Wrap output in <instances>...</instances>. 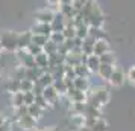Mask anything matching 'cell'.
<instances>
[{"mask_svg":"<svg viewBox=\"0 0 135 131\" xmlns=\"http://www.w3.org/2000/svg\"><path fill=\"white\" fill-rule=\"evenodd\" d=\"M90 37H93L96 41H100V40H106V34L103 28H90Z\"/></svg>","mask_w":135,"mask_h":131,"instance_id":"cell-18","label":"cell"},{"mask_svg":"<svg viewBox=\"0 0 135 131\" xmlns=\"http://www.w3.org/2000/svg\"><path fill=\"white\" fill-rule=\"evenodd\" d=\"M33 87H35V82L29 81V79H23L20 82V92L21 93H33Z\"/></svg>","mask_w":135,"mask_h":131,"instance_id":"cell-20","label":"cell"},{"mask_svg":"<svg viewBox=\"0 0 135 131\" xmlns=\"http://www.w3.org/2000/svg\"><path fill=\"white\" fill-rule=\"evenodd\" d=\"M27 52L31 53L32 56H37V55H40V53H43L44 50H43V47H40V46H37L35 43H31L29 46H27Z\"/></svg>","mask_w":135,"mask_h":131,"instance_id":"cell-31","label":"cell"},{"mask_svg":"<svg viewBox=\"0 0 135 131\" xmlns=\"http://www.w3.org/2000/svg\"><path fill=\"white\" fill-rule=\"evenodd\" d=\"M9 128H11V127H9V124H6V122H5V124L0 127V131H11Z\"/></svg>","mask_w":135,"mask_h":131,"instance_id":"cell-36","label":"cell"},{"mask_svg":"<svg viewBox=\"0 0 135 131\" xmlns=\"http://www.w3.org/2000/svg\"><path fill=\"white\" fill-rule=\"evenodd\" d=\"M67 98L71 101V102H86V99H88V93L73 88V90H68Z\"/></svg>","mask_w":135,"mask_h":131,"instance_id":"cell-8","label":"cell"},{"mask_svg":"<svg viewBox=\"0 0 135 131\" xmlns=\"http://www.w3.org/2000/svg\"><path fill=\"white\" fill-rule=\"evenodd\" d=\"M43 113H44V110L43 108H40L37 104H33V105L29 107V116H32L33 119H37V120L43 118Z\"/></svg>","mask_w":135,"mask_h":131,"instance_id":"cell-24","label":"cell"},{"mask_svg":"<svg viewBox=\"0 0 135 131\" xmlns=\"http://www.w3.org/2000/svg\"><path fill=\"white\" fill-rule=\"evenodd\" d=\"M124 72H123L122 69H117L114 70V73H112V76L109 78V84L111 85H114V87H120V85H123V82H124Z\"/></svg>","mask_w":135,"mask_h":131,"instance_id":"cell-9","label":"cell"},{"mask_svg":"<svg viewBox=\"0 0 135 131\" xmlns=\"http://www.w3.org/2000/svg\"><path fill=\"white\" fill-rule=\"evenodd\" d=\"M114 70H115V66H108V64H102L100 66V69H99V73L97 75L105 79V81H109V78L112 76L114 73Z\"/></svg>","mask_w":135,"mask_h":131,"instance_id":"cell-12","label":"cell"},{"mask_svg":"<svg viewBox=\"0 0 135 131\" xmlns=\"http://www.w3.org/2000/svg\"><path fill=\"white\" fill-rule=\"evenodd\" d=\"M85 108H86V102H71L70 111H71V114H80V116H84Z\"/></svg>","mask_w":135,"mask_h":131,"instance_id":"cell-17","label":"cell"},{"mask_svg":"<svg viewBox=\"0 0 135 131\" xmlns=\"http://www.w3.org/2000/svg\"><path fill=\"white\" fill-rule=\"evenodd\" d=\"M88 35H90V26H88V25H80V26L76 28V37H78V38L85 40Z\"/></svg>","mask_w":135,"mask_h":131,"instance_id":"cell-21","label":"cell"},{"mask_svg":"<svg viewBox=\"0 0 135 131\" xmlns=\"http://www.w3.org/2000/svg\"><path fill=\"white\" fill-rule=\"evenodd\" d=\"M20 82H21V81H18V79H14V78H12V79L6 84V90L11 94L18 93V92H20Z\"/></svg>","mask_w":135,"mask_h":131,"instance_id":"cell-22","label":"cell"},{"mask_svg":"<svg viewBox=\"0 0 135 131\" xmlns=\"http://www.w3.org/2000/svg\"><path fill=\"white\" fill-rule=\"evenodd\" d=\"M100 62L102 64H108V66H115V55L112 52H108V53L100 56Z\"/></svg>","mask_w":135,"mask_h":131,"instance_id":"cell-26","label":"cell"},{"mask_svg":"<svg viewBox=\"0 0 135 131\" xmlns=\"http://www.w3.org/2000/svg\"><path fill=\"white\" fill-rule=\"evenodd\" d=\"M91 131H108V124H106V120L100 118L97 120V124L91 128Z\"/></svg>","mask_w":135,"mask_h":131,"instance_id":"cell-32","label":"cell"},{"mask_svg":"<svg viewBox=\"0 0 135 131\" xmlns=\"http://www.w3.org/2000/svg\"><path fill=\"white\" fill-rule=\"evenodd\" d=\"M71 5H73L74 11L79 14V12H82V9H84V6H85V0H73Z\"/></svg>","mask_w":135,"mask_h":131,"instance_id":"cell-34","label":"cell"},{"mask_svg":"<svg viewBox=\"0 0 135 131\" xmlns=\"http://www.w3.org/2000/svg\"><path fill=\"white\" fill-rule=\"evenodd\" d=\"M35 67L47 70V67H49V55L43 52V53H40V55L35 56Z\"/></svg>","mask_w":135,"mask_h":131,"instance_id":"cell-13","label":"cell"},{"mask_svg":"<svg viewBox=\"0 0 135 131\" xmlns=\"http://www.w3.org/2000/svg\"><path fill=\"white\" fill-rule=\"evenodd\" d=\"M43 131H58V128H55V127H47V128L43 130Z\"/></svg>","mask_w":135,"mask_h":131,"instance_id":"cell-39","label":"cell"},{"mask_svg":"<svg viewBox=\"0 0 135 131\" xmlns=\"http://www.w3.org/2000/svg\"><path fill=\"white\" fill-rule=\"evenodd\" d=\"M50 40H52L53 43H56L58 46H61V44H64V41H65V37H64L62 32H53V34L50 35Z\"/></svg>","mask_w":135,"mask_h":131,"instance_id":"cell-30","label":"cell"},{"mask_svg":"<svg viewBox=\"0 0 135 131\" xmlns=\"http://www.w3.org/2000/svg\"><path fill=\"white\" fill-rule=\"evenodd\" d=\"M17 124L20 125V128L21 130H26V131H31V130H37V119H33L32 116H25V118H21L17 120Z\"/></svg>","mask_w":135,"mask_h":131,"instance_id":"cell-5","label":"cell"},{"mask_svg":"<svg viewBox=\"0 0 135 131\" xmlns=\"http://www.w3.org/2000/svg\"><path fill=\"white\" fill-rule=\"evenodd\" d=\"M5 122H6V120H5V116H3V114L0 113V127H2V125L5 124Z\"/></svg>","mask_w":135,"mask_h":131,"instance_id":"cell-38","label":"cell"},{"mask_svg":"<svg viewBox=\"0 0 135 131\" xmlns=\"http://www.w3.org/2000/svg\"><path fill=\"white\" fill-rule=\"evenodd\" d=\"M62 34H64L65 40H74L76 38V28L74 26H67V28H64Z\"/></svg>","mask_w":135,"mask_h":131,"instance_id":"cell-29","label":"cell"},{"mask_svg":"<svg viewBox=\"0 0 135 131\" xmlns=\"http://www.w3.org/2000/svg\"><path fill=\"white\" fill-rule=\"evenodd\" d=\"M0 73H2V66H0Z\"/></svg>","mask_w":135,"mask_h":131,"instance_id":"cell-40","label":"cell"},{"mask_svg":"<svg viewBox=\"0 0 135 131\" xmlns=\"http://www.w3.org/2000/svg\"><path fill=\"white\" fill-rule=\"evenodd\" d=\"M128 79H129V82H131V84H134V85H135V66H132V67L129 69Z\"/></svg>","mask_w":135,"mask_h":131,"instance_id":"cell-35","label":"cell"},{"mask_svg":"<svg viewBox=\"0 0 135 131\" xmlns=\"http://www.w3.org/2000/svg\"><path fill=\"white\" fill-rule=\"evenodd\" d=\"M32 34L33 35H44V37H49L53 34L52 31V26L50 25H46V23H37V25L32 28Z\"/></svg>","mask_w":135,"mask_h":131,"instance_id":"cell-6","label":"cell"},{"mask_svg":"<svg viewBox=\"0 0 135 131\" xmlns=\"http://www.w3.org/2000/svg\"><path fill=\"white\" fill-rule=\"evenodd\" d=\"M74 88L76 90H80V92H88L91 85H90V81H88V78H76L74 79Z\"/></svg>","mask_w":135,"mask_h":131,"instance_id":"cell-14","label":"cell"},{"mask_svg":"<svg viewBox=\"0 0 135 131\" xmlns=\"http://www.w3.org/2000/svg\"><path fill=\"white\" fill-rule=\"evenodd\" d=\"M35 104H37L40 108H43V110H46V108H49V102L46 101V98H44L43 94L41 96H37L35 98Z\"/></svg>","mask_w":135,"mask_h":131,"instance_id":"cell-33","label":"cell"},{"mask_svg":"<svg viewBox=\"0 0 135 131\" xmlns=\"http://www.w3.org/2000/svg\"><path fill=\"white\" fill-rule=\"evenodd\" d=\"M53 87H55V90H56V92H58L59 94H67V93H68V88H67V85H65V82H64V79L55 81V84H53Z\"/></svg>","mask_w":135,"mask_h":131,"instance_id":"cell-27","label":"cell"},{"mask_svg":"<svg viewBox=\"0 0 135 131\" xmlns=\"http://www.w3.org/2000/svg\"><path fill=\"white\" fill-rule=\"evenodd\" d=\"M74 72H76V76L78 78H88V73H91L85 64H78L74 67Z\"/></svg>","mask_w":135,"mask_h":131,"instance_id":"cell-25","label":"cell"},{"mask_svg":"<svg viewBox=\"0 0 135 131\" xmlns=\"http://www.w3.org/2000/svg\"><path fill=\"white\" fill-rule=\"evenodd\" d=\"M56 12H53L50 8H43L35 12V19L38 23H46V25H52V21L55 19Z\"/></svg>","mask_w":135,"mask_h":131,"instance_id":"cell-3","label":"cell"},{"mask_svg":"<svg viewBox=\"0 0 135 131\" xmlns=\"http://www.w3.org/2000/svg\"><path fill=\"white\" fill-rule=\"evenodd\" d=\"M76 131H91V128H88V127H85V125H84V127H80L79 130H76Z\"/></svg>","mask_w":135,"mask_h":131,"instance_id":"cell-37","label":"cell"},{"mask_svg":"<svg viewBox=\"0 0 135 131\" xmlns=\"http://www.w3.org/2000/svg\"><path fill=\"white\" fill-rule=\"evenodd\" d=\"M11 101H12V107L14 108H18V107H23L25 105V93H18L15 94H11Z\"/></svg>","mask_w":135,"mask_h":131,"instance_id":"cell-19","label":"cell"},{"mask_svg":"<svg viewBox=\"0 0 135 131\" xmlns=\"http://www.w3.org/2000/svg\"><path fill=\"white\" fill-rule=\"evenodd\" d=\"M102 62H100V56L97 55H90L88 60H86V67L91 73H99V69H100Z\"/></svg>","mask_w":135,"mask_h":131,"instance_id":"cell-10","label":"cell"},{"mask_svg":"<svg viewBox=\"0 0 135 131\" xmlns=\"http://www.w3.org/2000/svg\"><path fill=\"white\" fill-rule=\"evenodd\" d=\"M50 26H52V31L53 32H62L64 28H65V19H64V15L61 12H56L55 19H53Z\"/></svg>","mask_w":135,"mask_h":131,"instance_id":"cell-11","label":"cell"},{"mask_svg":"<svg viewBox=\"0 0 135 131\" xmlns=\"http://www.w3.org/2000/svg\"><path fill=\"white\" fill-rule=\"evenodd\" d=\"M43 96L46 98V101L49 102V105H56V104L59 102V98H61V94H59L58 92H56L53 85H52V87L44 88V93H43Z\"/></svg>","mask_w":135,"mask_h":131,"instance_id":"cell-4","label":"cell"},{"mask_svg":"<svg viewBox=\"0 0 135 131\" xmlns=\"http://www.w3.org/2000/svg\"><path fill=\"white\" fill-rule=\"evenodd\" d=\"M49 37H44V35H33L32 37V43H35L37 46H40V47H44L46 44L49 43Z\"/></svg>","mask_w":135,"mask_h":131,"instance_id":"cell-28","label":"cell"},{"mask_svg":"<svg viewBox=\"0 0 135 131\" xmlns=\"http://www.w3.org/2000/svg\"><path fill=\"white\" fill-rule=\"evenodd\" d=\"M2 49L6 50H18V34L15 32H6L0 40Z\"/></svg>","mask_w":135,"mask_h":131,"instance_id":"cell-2","label":"cell"},{"mask_svg":"<svg viewBox=\"0 0 135 131\" xmlns=\"http://www.w3.org/2000/svg\"><path fill=\"white\" fill-rule=\"evenodd\" d=\"M38 82H40L44 88H47V87H52V85L55 84V78H53V75H52V73H49V72H44L43 75H41V78L38 79Z\"/></svg>","mask_w":135,"mask_h":131,"instance_id":"cell-15","label":"cell"},{"mask_svg":"<svg viewBox=\"0 0 135 131\" xmlns=\"http://www.w3.org/2000/svg\"><path fill=\"white\" fill-rule=\"evenodd\" d=\"M111 52V46H109V41L108 40H100V41H96L94 44V53L93 55H97V56H102L105 53Z\"/></svg>","mask_w":135,"mask_h":131,"instance_id":"cell-7","label":"cell"},{"mask_svg":"<svg viewBox=\"0 0 135 131\" xmlns=\"http://www.w3.org/2000/svg\"><path fill=\"white\" fill-rule=\"evenodd\" d=\"M84 118H94V119H100L102 118V113L99 108L90 105V104H86V108H85V113H84Z\"/></svg>","mask_w":135,"mask_h":131,"instance_id":"cell-16","label":"cell"},{"mask_svg":"<svg viewBox=\"0 0 135 131\" xmlns=\"http://www.w3.org/2000/svg\"><path fill=\"white\" fill-rule=\"evenodd\" d=\"M35 131H43V130H35Z\"/></svg>","mask_w":135,"mask_h":131,"instance_id":"cell-41","label":"cell"},{"mask_svg":"<svg viewBox=\"0 0 135 131\" xmlns=\"http://www.w3.org/2000/svg\"><path fill=\"white\" fill-rule=\"evenodd\" d=\"M109 99V90L105 85H96V87H91L88 90V99H86V104L96 107L100 110V107L106 104Z\"/></svg>","mask_w":135,"mask_h":131,"instance_id":"cell-1","label":"cell"},{"mask_svg":"<svg viewBox=\"0 0 135 131\" xmlns=\"http://www.w3.org/2000/svg\"><path fill=\"white\" fill-rule=\"evenodd\" d=\"M58 49H59V46L56 43H53L52 40H49V43L46 44L43 47V50H44V53H47V55H55V53H58Z\"/></svg>","mask_w":135,"mask_h":131,"instance_id":"cell-23","label":"cell"}]
</instances>
